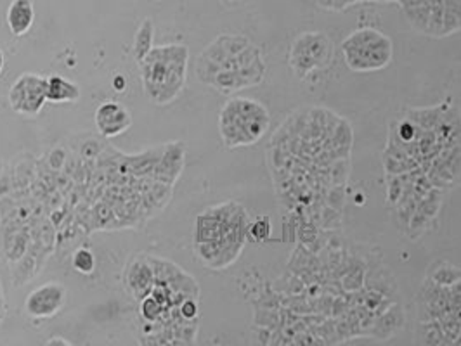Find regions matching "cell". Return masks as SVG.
I'll return each instance as SVG.
<instances>
[{"mask_svg": "<svg viewBox=\"0 0 461 346\" xmlns=\"http://www.w3.org/2000/svg\"><path fill=\"white\" fill-rule=\"evenodd\" d=\"M180 315H182L186 320H193L198 315V305L194 301V298H186L180 305Z\"/></svg>", "mask_w": 461, "mask_h": 346, "instance_id": "cell-25", "label": "cell"}, {"mask_svg": "<svg viewBox=\"0 0 461 346\" xmlns=\"http://www.w3.org/2000/svg\"><path fill=\"white\" fill-rule=\"evenodd\" d=\"M442 198H444V191L433 187L426 196H423L422 200L418 201V208H416V210H420L423 215H426L430 220H435L437 213H439L440 210V204H442Z\"/></svg>", "mask_w": 461, "mask_h": 346, "instance_id": "cell-19", "label": "cell"}, {"mask_svg": "<svg viewBox=\"0 0 461 346\" xmlns=\"http://www.w3.org/2000/svg\"><path fill=\"white\" fill-rule=\"evenodd\" d=\"M317 4L323 6V8H335V0H317Z\"/></svg>", "mask_w": 461, "mask_h": 346, "instance_id": "cell-26", "label": "cell"}, {"mask_svg": "<svg viewBox=\"0 0 461 346\" xmlns=\"http://www.w3.org/2000/svg\"><path fill=\"white\" fill-rule=\"evenodd\" d=\"M248 234L247 213L236 203L215 206L198 217L196 249L205 265L222 269L240 255Z\"/></svg>", "mask_w": 461, "mask_h": 346, "instance_id": "cell-1", "label": "cell"}, {"mask_svg": "<svg viewBox=\"0 0 461 346\" xmlns=\"http://www.w3.org/2000/svg\"><path fill=\"white\" fill-rule=\"evenodd\" d=\"M47 101V78L25 73L15 81L9 92V102L23 116H37Z\"/></svg>", "mask_w": 461, "mask_h": 346, "instance_id": "cell-6", "label": "cell"}, {"mask_svg": "<svg viewBox=\"0 0 461 346\" xmlns=\"http://www.w3.org/2000/svg\"><path fill=\"white\" fill-rule=\"evenodd\" d=\"M433 132H435L437 144L440 146V149L461 146V115L458 108L451 104L442 113Z\"/></svg>", "mask_w": 461, "mask_h": 346, "instance_id": "cell-10", "label": "cell"}, {"mask_svg": "<svg viewBox=\"0 0 461 346\" xmlns=\"http://www.w3.org/2000/svg\"><path fill=\"white\" fill-rule=\"evenodd\" d=\"M345 203V189L344 186H333L324 193V204L341 211V206Z\"/></svg>", "mask_w": 461, "mask_h": 346, "instance_id": "cell-23", "label": "cell"}, {"mask_svg": "<svg viewBox=\"0 0 461 346\" xmlns=\"http://www.w3.org/2000/svg\"><path fill=\"white\" fill-rule=\"evenodd\" d=\"M73 267L82 273H92V270H94L95 267L94 255L85 248L78 249L73 255Z\"/></svg>", "mask_w": 461, "mask_h": 346, "instance_id": "cell-21", "label": "cell"}, {"mask_svg": "<svg viewBox=\"0 0 461 346\" xmlns=\"http://www.w3.org/2000/svg\"><path fill=\"white\" fill-rule=\"evenodd\" d=\"M347 66L354 71H375L387 66L392 59V42L373 28L354 32L341 44Z\"/></svg>", "mask_w": 461, "mask_h": 346, "instance_id": "cell-4", "label": "cell"}, {"mask_svg": "<svg viewBox=\"0 0 461 346\" xmlns=\"http://www.w3.org/2000/svg\"><path fill=\"white\" fill-rule=\"evenodd\" d=\"M426 177L437 189H451L461 184V146L444 147L432 157Z\"/></svg>", "mask_w": 461, "mask_h": 346, "instance_id": "cell-7", "label": "cell"}, {"mask_svg": "<svg viewBox=\"0 0 461 346\" xmlns=\"http://www.w3.org/2000/svg\"><path fill=\"white\" fill-rule=\"evenodd\" d=\"M451 106V99L444 101L442 104L435 106V108H423V109H408L406 111V118L411 119L415 125H418L422 130H435L437 123H439L440 116Z\"/></svg>", "mask_w": 461, "mask_h": 346, "instance_id": "cell-15", "label": "cell"}, {"mask_svg": "<svg viewBox=\"0 0 461 346\" xmlns=\"http://www.w3.org/2000/svg\"><path fill=\"white\" fill-rule=\"evenodd\" d=\"M33 4L32 0H15L9 6L8 11V25L15 37H23L33 25Z\"/></svg>", "mask_w": 461, "mask_h": 346, "instance_id": "cell-13", "label": "cell"}, {"mask_svg": "<svg viewBox=\"0 0 461 346\" xmlns=\"http://www.w3.org/2000/svg\"><path fill=\"white\" fill-rule=\"evenodd\" d=\"M430 11H432V4H430V0H425L423 4L416 6V8H409L404 9L406 16H408L409 23L415 30L418 32L426 33V26H429V19H430Z\"/></svg>", "mask_w": 461, "mask_h": 346, "instance_id": "cell-18", "label": "cell"}, {"mask_svg": "<svg viewBox=\"0 0 461 346\" xmlns=\"http://www.w3.org/2000/svg\"><path fill=\"white\" fill-rule=\"evenodd\" d=\"M331 42L323 33H303L293 42L290 64L300 78L312 70L326 68L331 61Z\"/></svg>", "mask_w": 461, "mask_h": 346, "instance_id": "cell-5", "label": "cell"}, {"mask_svg": "<svg viewBox=\"0 0 461 346\" xmlns=\"http://www.w3.org/2000/svg\"><path fill=\"white\" fill-rule=\"evenodd\" d=\"M80 99V87L73 81L66 80L61 75H53L47 78V101L57 102H75Z\"/></svg>", "mask_w": 461, "mask_h": 346, "instance_id": "cell-14", "label": "cell"}, {"mask_svg": "<svg viewBox=\"0 0 461 346\" xmlns=\"http://www.w3.org/2000/svg\"><path fill=\"white\" fill-rule=\"evenodd\" d=\"M269 126V113L252 99H233L224 106L218 119L222 140L227 147L250 146L257 142Z\"/></svg>", "mask_w": 461, "mask_h": 346, "instance_id": "cell-3", "label": "cell"}, {"mask_svg": "<svg viewBox=\"0 0 461 346\" xmlns=\"http://www.w3.org/2000/svg\"><path fill=\"white\" fill-rule=\"evenodd\" d=\"M364 287L366 289H377L385 296L394 300L397 294V286H395V279L385 265H382L380 258L378 262H368L366 263V276H364Z\"/></svg>", "mask_w": 461, "mask_h": 346, "instance_id": "cell-11", "label": "cell"}, {"mask_svg": "<svg viewBox=\"0 0 461 346\" xmlns=\"http://www.w3.org/2000/svg\"><path fill=\"white\" fill-rule=\"evenodd\" d=\"M408 180V173H401V175H392L387 173L385 175V182H387V203L394 206L395 203L401 198L402 189H404V184Z\"/></svg>", "mask_w": 461, "mask_h": 346, "instance_id": "cell-20", "label": "cell"}, {"mask_svg": "<svg viewBox=\"0 0 461 346\" xmlns=\"http://www.w3.org/2000/svg\"><path fill=\"white\" fill-rule=\"evenodd\" d=\"M248 236L255 241H265L271 236V222L267 217H261L248 225Z\"/></svg>", "mask_w": 461, "mask_h": 346, "instance_id": "cell-22", "label": "cell"}, {"mask_svg": "<svg viewBox=\"0 0 461 346\" xmlns=\"http://www.w3.org/2000/svg\"><path fill=\"white\" fill-rule=\"evenodd\" d=\"M187 49L167 46L151 49L141 59L142 81L148 97L156 104H169L180 94L186 81Z\"/></svg>", "mask_w": 461, "mask_h": 346, "instance_id": "cell-2", "label": "cell"}, {"mask_svg": "<svg viewBox=\"0 0 461 346\" xmlns=\"http://www.w3.org/2000/svg\"><path fill=\"white\" fill-rule=\"evenodd\" d=\"M432 280H435L437 284L440 286H453L456 280L461 279V269L458 267L451 265L447 262H435L432 267L429 269V276Z\"/></svg>", "mask_w": 461, "mask_h": 346, "instance_id": "cell-17", "label": "cell"}, {"mask_svg": "<svg viewBox=\"0 0 461 346\" xmlns=\"http://www.w3.org/2000/svg\"><path fill=\"white\" fill-rule=\"evenodd\" d=\"M406 317L404 311L399 305H392L387 311H384L382 315H378L375 324L371 325L370 334L371 338H378V339H388L395 334L397 331H401L402 325H404Z\"/></svg>", "mask_w": 461, "mask_h": 346, "instance_id": "cell-12", "label": "cell"}, {"mask_svg": "<svg viewBox=\"0 0 461 346\" xmlns=\"http://www.w3.org/2000/svg\"><path fill=\"white\" fill-rule=\"evenodd\" d=\"M95 126L104 137H117L129 130L132 125V116L125 106L118 102H102L95 109Z\"/></svg>", "mask_w": 461, "mask_h": 346, "instance_id": "cell-9", "label": "cell"}, {"mask_svg": "<svg viewBox=\"0 0 461 346\" xmlns=\"http://www.w3.org/2000/svg\"><path fill=\"white\" fill-rule=\"evenodd\" d=\"M2 70H4V54L0 50V73H2Z\"/></svg>", "mask_w": 461, "mask_h": 346, "instance_id": "cell-27", "label": "cell"}, {"mask_svg": "<svg viewBox=\"0 0 461 346\" xmlns=\"http://www.w3.org/2000/svg\"><path fill=\"white\" fill-rule=\"evenodd\" d=\"M149 33H151V28H149V23H146L141 28V32H139L138 40H135V52H138L139 61L151 50L149 49V46H151V35Z\"/></svg>", "mask_w": 461, "mask_h": 346, "instance_id": "cell-24", "label": "cell"}, {"mask_svg": "<svg viewBox=\"0 0 461 346\" xmlns=\"http://www.w3.org/2000/svg\"><path fill=\"white\" fill-rule=\"evenodd\" d=\"M66 289L57 282H49L33 291L26 300V314L37 318H47L56 315L64 305Z\"/></svg>", "mask_w": 461, "mask_h": 346, "instance_id": "cell-8", "label": "cell"}, {"mask_svg": "<svg viewBox=\"0 0 461 346\" xmlns=\"http://www.w3.org/2000/svg\"><path fill=\"white\" fill-rule=\"evenodd\" d=\"M416 338H418V343H422V345H446V336H444V329L439 320L420 322L418 331H416Z\"/></svg>", "mask_w": 461, "mask_h": 346, "instance_id": "cell-16", "label": "cell"}, {"mask_svg": "<svg viewBox=\"0 0 461 346\" xmlns=\"http://www.w3.org/2000/svg\"><path fill=\"white\" fill-rule=\"evenodd\" d=\"M456 345H461V334H460V338L456 339Z\"/></svg>", "mask_w": 461, "mask_h": 346, "instance_id": "cell-28", "label": "cell"}]
</instances>
